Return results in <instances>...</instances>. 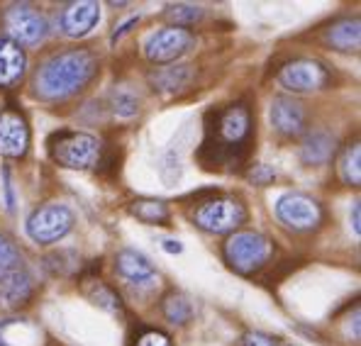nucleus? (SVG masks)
Returning a JSON list of instances; mask_svg holds the SVG:
<instances>
[{"label": "nucleus", "instance_id": "1", "mask_svg": "<svg viewBox=\"0 0 361 346\" xmlns=\"http://www.w3.org/2000/svg\"><path fill=\"white\" fill-rule=\"evenodd\" d=\"M98 58L88 49H68L47 58L35 73V93L42 100H63L90 83Z\"/></svg>", "mask_w": 361, "mask_h": 346}, {"label": "nucleus", "instance_id": "2", "mask_svg": "<svg viewBox=\"0 0 361 346\" xmlns=\"http://www.w3.org/2000/svg\"><path fill=\"white\" fill-rule=\"evenodd\" d=\"M49 152L56 163L71 171H86L100 159V144L86 132H56L49 140Z\"/></svg>", "mask_w": 361, "mask_h": 346}, {"label": "nucleus", "instance_id": "3", "mask_svg": "<svg viewBox=\"0 0 361 346\" xmlns=\"http://www.w3.org/2000/svg\"><path fill=\"white\" fill-rule=\"evenodd\" d=\"M274 254V244L259 232H235L225 242V259L237 273L249 276L259 271Z\"/></svg>", "mask_w": 361, "mask_h": 346}, {"label": "nucleus", "instance_id": "4", "mask_svg": "<svg viewBox=\"0 0 361 346\" xmlns=\"http://www.w3.org/2000/svg\"><path fill=\"white\" fill-rule=\"evenodd\" d=\"M193 220L200 230L210 234H227L235 232L237 227L244 225L247 220V210L240 200L235 198H212L198 205L193 212Z\"/></svg>", "mask_w": 361, "mask_h": 346}, {"label": "nucleus", "instance_id": "5", "mask_svg": "<svg viewBox=\"0 0 361 346\" xmlns=\"http://www.w3.org/2000/svg\"><path fill=\"white\" fill-rule=\"evenodd\" d=\"M73 227V212L66 205H44L27 220V234L37 244H54L66 237Z\"/></svg>", "mask_w": 361, "mask_h": 346}, {"label": "nucleus", "instance_id": "6", "mask_svg": "<svg viewBox=\"0 0 361 346\" xmlns=\"http://www.w3.org/2000/svg\"><path fill=\"white\" fill-rule=\"evenodd\" d=\"M8 39L18 47H35L44 39L47 20L32 5H13L3 18Z\"/></svg>", "mask_w": 361, "mask_h": 346}, {"label": "nucleus", "instance_id": "7", "mask_svg": "<svg viewBox=\"0 0 361 346\" xmlns=\"http://www.w3.org/2000/svg\"><path fill=\"white\" fill-rule=\"evenodd\" d=\"M276 215L286 227L295 232L315 230L322 220V210L312 198L302 193H286L276 202Z\"/></svg>", "mask_w": 361, "mask_h": 346}, {"label": "nucleus", "instance_id": "8", "mask_svg": "<svg viewBox=\"0 0 361 346\" xmlns=\"http://www.w3.org/2000/svg\"><path fill=\"white\" fill-rule=\"evenodd\" d=\"M279 83L293 93H310L320 90L327 83V68L312 58H295L288 61L279 73Z\"/></svg>", "mask_w": 361, "mask_h": 346}, {"label": "nucleus", "instance_id": "9", "mask_svg": "<svg viewBox=\"0 0 361 346\" xmlns=\"http://www.w3.org/2000/svg\"><path fill=\"white\" fill-rule=\"evenodd\" d=\"M193 47V35L183 27H164L145 42V54L154 63H166L178 58Z\"/></svg>", "mask_w": 361, "mask_h": 346}, {"label": "nucleus", "instance_id": "10", "mask_svg": "<svg viewBox=\"0 0 361 346\" xmlns=\"http://www.w3.org/2000/svg\"><path fill=\"white\" fill-rule=\"evenodd\" d=\"M30 127L27 120L18 110H0V154L10 159H20L27 154Z\"/></svg>", "mask_w": 361, "mask_h": 346}, {"label": "nucleus", "instance_id": "11", "mask_svg": "<svg viewBox=\"0 0 361 346\" xmlns=\"http://www.w3.org/2000/svg\"><path fill=\"white\" fill-rule=\"evenodd\" d=\"M215 135L220 144L227 147H240L244 140L249 137V130H252V115H249V108L242 103L230 105L225 108L215 120Z\"/></svg>", "mask_w": 361, "mask_h": 346}, {"label": "nucleus", "instance_id": "12", "mask_svg": "<svg viewBox=\"0 0 361 346\" xmlns=\"http://www.w3.org/2000/svg\"><path fill=\"white\" fill-rule=\"evenodd\" d=\"M271 125L286 137H298L305 130V110L295 98L276 95L271 103Z\"/></svg>", "mask_w": 361, "mask_h": 346}, {"label": "nucleus", "instance_id": "13", "mask_svg": "<svg viewBox=\"0 0 361 346\" xmlns=\"http://www.w3.org/2000/svg\"><path fill=\"white\" fill-rule=\"evenodd\" d=\"M100 20V5L93 0H81V3L66 5L61 13V30L66 37H86Z\"/></svg>", "mask_w": 361, "mask_h": 346}, {"label": "nucleus", "instance_id": "14", "mask_svg": "<svg viewBox=\"0 0 361 346\" xmlns=\"http://www.w3.org/2000/svg\"><path fill=\"white\" fill-rule=\"evenodd\" d=\"M115 268L122 278L132 280V283L142 285V283H149V280L157 278V271H154L152 261L145 257V254L135 252V249H122L115 259Z\"/></svg>", "mask_w": 361, "mask_h": 346}, {"label": "nucleus", "instance_id": "15", "mask_svg": "<svg viewBox=\"0 0 361 346\" xmlns=\"http://www.w3.org/2000/svg\"><path fill=\"white\" fill-rule=\"evenodd\" d=\"M30 297H32V278L25 271L0 280V310L5 312L18 310V307L27 305Z\"/></svg>", "mask_w": 361, "mask_h": 346}, {"label": "nucleus", "instance_id": "16", "mask_svg": "<svg viewBox=\"0 0 361 346\" xmlns=\"http://www.w3.org/2000/svg\"><path fill=\"white\" fill-rule=\"evenodd\" d=\"M25 71V51L8 37H0V86H13Z\"/></svg>", "mask_w": 361, "mask_h": 346}, {"label": "nucleus", "instance_id": "17", "mask_svg": "<svg viewBox=\"0 0 361 346\" xmlns=\"http://www.w3.org/2000/svg\"><path fill=\"white\" fill-rule=\"evenodd\" d=\"M334 154V137L327 135V132H310V135L302 140L300 147V159L307 163V166H320V163H327L330 156Z\"/></svg>", "mask_w": 361, "mask_h": 346}, {"label": "nucleus", "instance_id": "18", "mask_svg": "<svg viewBox=\"0 0 361 346\" xmlns=\"http://www.w3.org/2000/svg\"><path fill=\"white\" fill-rule=\"evenodd\" d=\"M327 44L334 47L337 51H357L359 42H361V30H359V20L357 18H347L334 23L325 35Z\"/></svg>", "mask_w": 361, "mask_h": 346}, {"label": "nucleus", "instance_id": "19", "mask_svg": "<svg viewBox=\"0 0 361 346\" xmlns=\"http://www.w3.org/2000/svg\"><path fill=\"white\" fill-rule=\"evenodd\" d=\"M130 212L145 225H164L169 220V207L161 200H137L132 202Z\"/></svg>", "mask_w": 361, "mask_h": 346}, {"label": "nucleus", "instance_id": "20", "mask_svg": "<svg viewBox=\"0 0 361 346\" xmlns=\"http://www.w3.org/2000/svg\"><path fill=\"white\" fill-rule=\"evenodd\" d=\"M164 317L171 324H185L193 317V305L183 292H169L164 297Z\"/></svg>", "mask_w": 361, "mask_h": 346}, {"label": "nucleus", "instance_id": "21", "mask_svg": "<svg viewBox=\"0 0 361 346\" xmlns=\"http://www.w3.org/2000/svg\"><path fill=\"white\" fill-rule=\"evenodd\" d=\"M20 271H23V254L5 234H0V280Z\"/></svg>", "mask_w": 361, "mask_h": 346}, {"label": "nucleus", "instance_id": "22", "mask_svg": "<svg viewBox=\"0 0 361 346\" xmlns=\"http://www.w3.org/2000/svg\"><path fill=\"white\" fill-rule=\"evenodd\" d=\"M190 78V66H173V68H161L152 76V83L159 90H180Z\"/></svg>", "mask_w": 361, "mask_h": 346}, {"label": "nucleus", "instance_id": "23", "mask_svg": "<svg viewBox=\"0 0 361 346\" xmlns=\"http://www.w3.org/2000/svg\"><path fill=\"white\" fill-rule=\"evenodd\" d=\"M339 173L342 180L349 185H359L361 183V149L359 144H352L344 149L342 161H339Z\"/></svg>", "mask_w": 361, "mask_h": 346}, {"label": "nucleus", "instance_id": "24", "mask_svg": "<svg viewBox=\"0 0 361 346\" xmlns=\"http://www.w3.org/2000/svg\"><path fill=\"white\" fill-rule=\"evenodd\" d=\"M166 18L171 20V27H188V25H195L200 18H203V8L198 5H169L166 8Z\"/></svg>", "mask_w": 361, "mask_h": 346}, {"label": "nucleus", "instance_id": "25", "mask_svg": "<svg viewBox=\"0 0 361 346\" xmlns=\"http://www.w3.org/2000/svg\"><path fill=\"white\" fill-rule=\"evenodd\" d=\"M110 105H113V113L120 117H132V115H137V110H140L137 95L127 88H115L113 93H110Z\"/></svg>", "mask_w": 361, "mask_h": 346}, {"label": "nucleus", "instance_id": "26", "mask_svg": "<svg viewBox=\"0 0 361 346\" xmlns=\"http://www.w3.org/2000/svg\"><path fill=\"white\" fill-rule=\"evenodd\" d=\"M90 295V300L95 302L98 307H103V310H108V312H113V315H118V312L122 310V305H120V297L115 295L110 288H105L103 283H95V288L88 292Z\"/></svg>", "mask_w": 361, "mask_h": 346}, {"label": "nucleus", "instance_id": "27", "mask_svg": "<svg viewBox=\"0 0 361 346\" xmlns=\"http://www.w3.org/2000/svg\"><path fill=\"white\" fill-rule=\"evenodd\" d=\"M137 346H173V344H171V339L164 332H159V329H147V332L140 334Z\"/></svg>", "mask_w": 361, "mask_h": 346}, {"label": "nucleus", "instance_id": "28", "mask_svg": "<svg viewBox=\"0 0 361 346\" xmlns=\"http://www.w3.org/2000/svg\"><path fill=\"white\" fill-rule=\"evenodd\" d=\"M276 173L274 168L264 166V163H257V166H252V171H249V180H252L254 185H269L274 183Z\"/></svg>", "mask_w": 361, "mask_h": 346}, {"label": "nucleus", "instance_id": "29", "mask_svg": "<svg viewBox=\"0 0 361 346\" xmlns=\"http://www.w3.org/2000/svg\"><path fill=\"white\" fill-rule=\"evenodd\" d=\"M242 346H276V344H274V339L262 332H247L242 339Z\"/></svg>", "mask_w": 361, "mask_h": 346}, {"label": "nucleus", "instance_id": "30", "mask_svg": "<svg viewBox=\"0 0 361 346\" xmlns=\"http://www.w3.org/2000/svg\"><path fill=\"white\" fill-rule=\"evenodd\" d=\"M352 222H354V234H361V207H359V202H354V207H352Z\"/></svg>", "mask_w": 361, "mask_h": 346}, {"label": "nucleus", "instance_id": "31", "mask_svg": "<svg viewBox=\"0 0 361 346\" xmlns=\"http://www.w3.org/2000/svg\"><path fill=\"white\" fill-rule=\"evenodd\" d=\"M164 249H166L169 254H180V252H183L180 242H171V239H169V242H164Z\"/></svg>", "mask_w": 361, "mask_h": 346}]
</instances>
